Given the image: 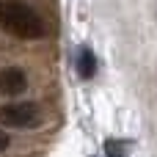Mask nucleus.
Returning a JSON list of instances; mask_svg holds the SVG:
<instances>
[{"mask_svg":"<svg viewBox=\"0 0 157 157\" xmlns=\"http://www.w3.org/2000/svg\"><path fill=\"white\" fill-rule=\"evenodd\" d=\"M0 28L17 39H41L44 36V19L22 0H0Z\"/></svg>","mask_w":157,"mask_h":157,"instance_id":"obj_1","label":"nucleus"},{"mask_svg":"<svg viewBox=\"0 0 157 157\" xmlns=\"http://www.w3.org/2000/svg\"><path fill=\"white\" fill-rule=\"evenodd\" d=\"M39 116V108L33 102H8L0 108V124L6 127H14V130H28L33 127Z\"/></svg>","mask_w":157,"mask_h":157,"instance_id":"obj_2","label":"nucleus"},{"mask_svg":"<svg viewBox=\"0 0 157 157\" xmlns=\"http://www.w3.org/2000/svg\"><path fill=\"white\" fill-rule=\"evenodd\" d=\"M28 88V75L19 66H6L0 69V94L3 97H17Z\"/></svg>","mask_w":157,"mask_h":157,"instance_id":"obj_3","label":"nucleus"},{"mask_svg":"<svg viewBox=\"0 0 157 157\" xmlns=\"http://www.w3.org/2000/svg\"><path fill=\"white\" fill-rule=\"evenodd\" d=\"M77 75L83 80H91L97 75V58H94L91 47H80V52H77Z\"/></svg>","mask_w":157,"mask_h":157,"instance_id":"obj_4","label":"nucleus"},{"mask_svg":"<svg viewBox=\"0 0 157 157\" xmlns=\"http://www.w3.org/2000/svg\"><path fill=\"white\" fill-rule=\"evenodd\" d=\"M105 155H108V157H124V152H121V144H119V141H108Z\"/></svg>","mask_w":157,"mask_h":157,"instance_id":"obj_5","label":"nucleus"},{"mask_svg":"<svg viewBox=\"0 0 157 157\" xmlns=\"http://www.w3.org/2000/svg\"><path fill=\"white\" fill-rule=\"evenodd\" d=\"M8 146H11V135H8L6 130H0V152H6Z\"/></svg>","mask_w":157,"mask_h":157,"instance_id":"obj_6","label":"nucleus"}]
</instances>
